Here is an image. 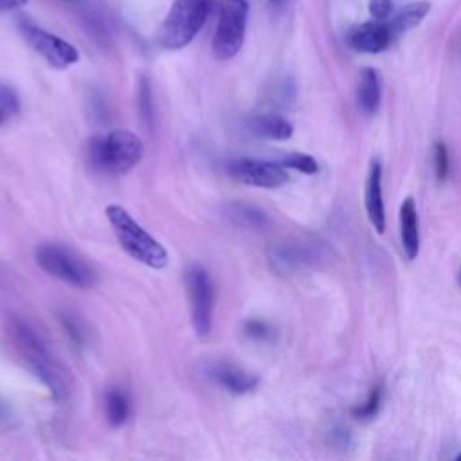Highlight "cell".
<instances>
[{"label": "cell", "instance_id": "cell-26", "mask_svg": "<svg viewBox=\"0 0 461 461\" xmlns=\"http://www.w3.org/2000/svg\"><path fill=\"white\" fill-rule=\"evenodd\" d=\"M369 13L375 16V20H385L393 13V2L391 0H371Z\"/></svg>", "mask_w": 461, "mask_h": 461}, {"label": "cell", "instance_id": "cell-21", "mask_svg": "<svg viewBox=\"0 0 461 461\" xmlns=\"http://www.w3.org/2000/svg\"><path fill=\"white\" fill-rule=\"evenodd\" d=\"M20 110L18 95L13 88L0 85V124L7 122L11 117H14Z\"/></svg>", "mask_w": 461, "mask_h": 461}, {"label": "cell", "instance_id": "cell-24", "mask_svg": "<svg viewBox=\"0 0 461 461\" xmlns=\"http://www.w3.org/2000/svg\"><path fill=\"white\" fill-rule=\"evenodd\" d=\"M245 335L249 339H254V340H267L270 337V328L267 322L259 321V319H250L245 322V328H243Z\"/></svg>", "mask_w": 461, "mask_h": 461}, {"label": "cell", "instance_id": "cell-2", "mask_svg": "<svg viewBox=\"0 0 461 461\" xmlns=\"http://www.w3.org/2000/svg\"><path fill=\"white\" fill-rule=\"evenodd\" d=\"M90 166L104 175H124L144 157L140 137L128 130H112L90 139L86 148Z\"/></svg>", "mask_w": 461, "mask_h": 461}, {"label": "cell", "instance_id": "cell-11", "mask_svg": "<svg viewBox=\"0 0 461 461\" xmlns=\"http://www.w3.org/2000/svg\"><path fill=\"white\" fill-rule=\"evenodd\" d=\"M364 200H366V211L371 225L378 234H382L385 229V211H384V196H382V166L375 158L369 164Z\"/></svg>", "mask_w": 461, "mask_h": 461}, {"label": "cell", "instance_id": "cell-4", "mask_svg": "<svg viewBox=\"0 0 461 461\" xmlns=\"http://www.w3.org/2000/svg\"><path fill=\"white\" fill-rule=\"evenodd\" d=\"M212 7L214 0H175L160 23L158 43L169 50L184 49L200 32Z\"/></svg>", "mask_w": 461, "mask_h": 461}, {"label": "cell", "instance_id": "cell-30", "mask_svg": "<svg viewBox=\"0 0 461 461\" xmlns=\"http://www.w3.org/2000/svg\"><path fill=\"white\" fill-rule=\"evenodd\" d=\"M456 459H461V452H459V454H457V456H456Z\"/></svg>", "mask_w": 461, "mask_h": 461}, {"label": "cell", "instance_id": "cell-18", "mask_svg": "<svg viewBox=\"0 0 461 461\" xmlns=\"http://www.w3.org/2000/svg\"><path fill=\"white\" fill-rule=\"evenodd\" d=\"M104 416L112 427H121L130 416V398L119 387H110L104 393Z\"/></svg>", "mask_w": 461, "mask_h": 461}, {"label": "cell", "instance_id": "cell-14", "mask_svg": "<svg viewBox=\"0 0 461 461\" xmlns=\"http://www.w3.org/2000/svg\"><path fill=\"white\" fill-rule=\"evenodd\" d=\"M247 130L252 135H258L263 139H272V140H286L294 135L292 122L277 113L252 115L247 121Z\"/></svg>", "mask_w": 461, "mask_h": 461}, {"label": "cell", "instance_id": "cell-17", "mask_svg": "<svg viewBox=\"0 0 461 461\" xmlns=\"http://www.w3.org/2000/svg\"><path fill=\"white\" fill-rule=\"evenodd\" d=\"M430 5L429 2H412V4H407L405 7H402L393 18L391 22L387 23L391 34H402L412 27H416L429 13Z\"/></svg>", "mask_w": 461, "mask_h": 461}, {"label": "cell", "instance_id": "cell-6", "mask_svg": "<svg viewBox=\"0 0 461 461\" xmlns=\"http://www.w3.org/2000/svg\"><path fill=\"white\" fill-rule=\"evenodd\" d=\"M36 263L52 277L76 286L90 288L95 285V272L70 249L58 243L40 245L36 250Z\"/></svg>", "mask_w": 461, "mask_h": 461}, {"label": "cell", "instance_id": "cell-19", "mask_svg": "<svg viewBox=\"0 0 461 461\" xmlns=\"http://www.w3.org/2000/svg\"><path fill=\"white\" fill-rule=\"evenodd\" d=\"M137 106H139V113L142 122L146 124V128L153 126V95H151V85L149 79L146 76L140 77L139 81V92H137Z\"/></svg>", "mask_w": 461, "mask_h": 461}, {"label": "cell", "instance_id": "cell-1", "mask_svg": "<svg viewBox=\"0 0 461 461\" xmlns=\"http://www.w3.org/2000/svg\"><path fill=\"white\" fill-rule=\"evenodd\" d=\"M7 333L31 373L41 380V384L50 391L54 400H63L68 393L67 373L52 357L40 333L22 317L9 319Z\"/></svg>", "mask_w": 461, "mask_h": 461}, {"label": "cell", "instance_id": "cell-12", "mask_svg": "<svg viewBox=\"0 0 461 461\" xmlns=\"http://www.w3.org/2000/svg\"><path fill=\"white\" fill-rule=\"evenodd\" d=\"M212 380L230 394H245L256 389L258 376L232 364H216L211 369Z\"/></svg>", "mask_w": 461, "mask_h": 461}, {"label": "cell", "instance_id": "cell-13", "mask_svg": "<svg viewBox=\"0 0 461 461\" xmlns=\"http://www.w3.org/2000/svg\"><path fill=\"white\" fill-rule=\"evenodd\" d=\"M400 240L405 256L414 259L420 252V225L416 203L411 196H407L400 205Z\"/></svg>", "mask_w": 461, "mask_h": 461}, {"label": "cell", "instance_id": "cell-9", "mask_svg": "<svg viewBox=\"0 0 461 461\" xmlns=\"http://www.w3.org/2000/svg\"><path fill=\"white\" fill-rule=\"evenodd\" d=\"M227 173L230 178L252 185V187H263V189H274L281 187L288 182L286 167L279 162L263 160V158H250L241 157L234 158L227 164Z\"/></svg>", "mask_w": 461, "mask_h": 461}, {"label": "cell", "instance_id": "cell-3", "mask_svg": "<svg viewBox=\"0 0 461 461\" xmlns=\"http://www.w3.org/2000/svg\"><path fill=\"white\" fill-rule=\"evenodd\" d=\"M104 212L121 249L131 259L157 270L167 265L169 256L164 245L155 240L124 207L112 203L106 207Z\"/></svg>", "mask_w": 461, "mask_h": 461}, {"label": "cell", "instance_id": "cell-15", "mask_svg": "<svg viewBox=\"0 0 461 461\" xmlns=\"http://www.w3.org/2000/svg\"><path fill=\"white\" fill-rule=\"evenodd\" d=\"M223 212L225 218L232 221L236 227L249 230H263L270 223V218L263 209L247 202H230L225 205Z\"/></svg>", "mask_w": 461, "mask_h": 461}, {"label": "cell", "instance_id": "cell-27", "mask_svg": "<svg viewBox=\"0 0 461 461\" xmlns=\"http://www.w3.org/2000/svg\"><path fill=\"white\" fill-rule=\"evenodd\" d=\"M27 0H0V11H9L25 5Z\"/></svg>", "mask_w": 461, "mask_h": 461}, {"label": "cell", "instance_id": "cell-8", "mask_svg": "<svg viewBox=\"0 0 461 461\" xmlns=\"http://www.w3.org/2000/svg\"><path fill=\"white\" fill-rule=\"evenodd\" d=\"M20 31L23 34V38L27 40V43L52 67L58 70L68 68L70 65L79 61V52L76 50L74 45H70L68 41H65L63 38L47 32L45 29L22 20L20 22Z\"/></svg>", "mask_w": 461, "mask_h": 461}, {"label": "cell", "instance_id": "cell-29", "mask_svg": "<svg viewBox=\"0 0 461 461\" xmlns=\"http://www.w3.org/2000/svg\"><path fill=\"white\" fill-rule=\"evenodd\" d=\"M2 416H4V407L0 405V418H2Z\"/></svg>", "mask_w": 461, "mask_h": 461}, {"label": "cell", "instance_id": "cell-28", "mask_svg": "<svg viewBox=\"0 0 461 461\" xmlns=\"http://www.w3.org/2000/svg\"><path fill=\"white\" fill-rule=\"evenodd\" d=\"M268 2H272V4H281L283 0H268Z\"/></svg>", "mask_w": 461, "mask_h": 461}, {"label": "cell", "instance_id": "cell-7", "mask_svg": "<svg viewBox=\"0 0 461 461\" xmlns=\"http://www.w3.org/2000/svg\"><path fill=\"white\" fill-rule=\"evenodd\" d=\"M185 288L194 333L205 339L212 330L214 315V288L209 272L202 265L193 263L185 270Z\"/></svg>", "mask_w": 461, "mask_h": 461}, {"label": "cell", "instance_id": "cell-25", "mask_svg": "<svg viewBox=\"0 0 461 461\" xmlns=\"http://www.w3.org/2000/svg\"><path fill=\"white\" fill-rule=\"evenodd\" d=\"M61 322H63V328L67 330V335L72 339V342L77 344V346H83L85 333H83L81 324L77 322V319H74L72 315H63Z\"/></svg>", "mask_w": 461, "mask_h": 461}, {"label": "cell", "instance_id": "cell-20", "mask_svg": "<svg viewBox=\"0 0 461 461\" xmlns=\"http://www.w3.org/2000/svg\"><path fill=\"white\" fill-rule=\"evenodd\" d=\"M279 164L304 175H315L319 171L317 160L308 153H288L279 160Z\"/></svg>", "mask_w": 461, "mask_h": 461}, {"label": "cell", "instance_id": "cell-16", "mask_svg": "<svg viewBox=\"0 0 461 461\" xmlns=\"http://www.w3.org/2000/svg\"><path fill=\"white\" fill-rule=\"evenodd\" d=\"M382 99V83L380 76L375 68H362L358 76V85H357V101L358 106L364 113L371 115L378 110Z\"/></svg>", "mask_w": 461, "mask_h": 461}, {"label": "cell", "instance_id": "cell-10", "mask_svg": "<svg viewBox=\"0 0 461 461\" xmlns=\"http://www.w3.org/2000/svg\"><path fill=\"white\" fill-rule=\"evenodd\" d=\"M391 31L382 20L366 22L348 32V45L358 52L378 54L391 43Z\"/></svg>", "mask_w": 461, "mask_h": 461}, {"label": "cell", "instance_id": "cell-22", "mask_svg": "<svg viewBox=\"0 0 461 461\" xmlns=\"http://www.w3.org/2000/svg\"><path fill=\"white\" fill-rule=\"evenodd\" d=\"M380 402H382V387H375L369 393L366 403H362L360 407H357L353 411L355 418H358V420H371V418H375V414L380 409Z\"/></svg>", "mask_w": 461, "mask_h": 461}, {"label": "cell", "instance_id": "cell-23", "mask_svg": "<svg viewBox=\"0 0 461 461\" xmlns=\"http://www.w3.org/2000/svg\"><path fill=\"white\" fill-rule=\"evenodd\" d=\"M434 171L438 180H445L448 175V149L443 142H438L434 148Z\"/></svg>", "mask_w": 461, "mask_h": 461}, {"label": "cell", "instance_id": "cell-5", "mask_svg": "<svg viewBox=\"0 0 461 461\" xmlns=\"http://www.w3.org/2000/svg\"><path fill=\"white\" fill-rule=\"evenodd\" d=\"M218 11L212 36V54L218 59L234 58L245 41L249 4L245 0H214Z\"/></svg>", "mask_w": 461, "mask_h": 461}, {"label": "cell", "instance_id": "cell-31", "mask_svg": "<svg viewBox=\"0 0 461 461\" xmlns=\"http://www.w3.org/2000/svg\"><path fill=\"white\" fill-rule=\"evenodd\" d=\"M63 2H76V0H63Z\"/></svg>", "mask_w": 461, "mask_h": 461}]
</instances>
